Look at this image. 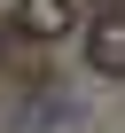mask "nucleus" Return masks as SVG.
I'll return each instance as SVG.
<instances>
[{"label": "nucleus", "instance_id": "nucleus-1", "mask_svg": "<svg viewBox=\"0 0 125 133\" xmlns=\"http://www.w3.org/2000/svg\"><path fill=\"white\" fill-rule=\"evenodd\" d=\"M78 0H16V39H71Z\"/></svg>", "mask_w": 125, "mask_h": 133}, {"label": "nucleus", "instance_id": "nucleus-2", "mask_svg": "<svg viewBox=\"0 0 125 133\" xmlns=\"http://www.w3.org/2000/svg\"><path fill=\"white\" fill-rule=\"evenodd\" d=\"M86 63H94L102 78H125V16H117V8L94 24V39H86Z\"/></svg>", "mask_w": 125, "mask_h": 133}, {"label": "nucleus", "instance_id": "nucleus-3", "mask_svg": "<svg viewBox=\"0 0 125 133\" xmlns=\"http://www.w3.org/2000/svg\"><path fill=\"white\" fill-rule=\"evenodd\" d=\"M102 8H117V0H102Z\"/></svg>", "mask_w": 125, "mask_h": 133}]
</instances>
